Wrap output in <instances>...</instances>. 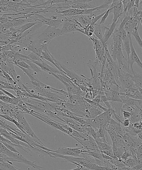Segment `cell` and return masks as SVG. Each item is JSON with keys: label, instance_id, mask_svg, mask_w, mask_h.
Masks as SVG:
<instances>
[{"label": "cell", "instance_id": "6da1fadb", "mask_svg": "<svg viewBox=\"0 0 142 170\" xmlns=\"http://www.w3.org/2000/svg\"><path fill=\"white\" fill-rule=\"evenodd\" d=\"M62 35L61 29L48 26L35 40L41 44L49 45L52 39Z\"/></svg>", "mask_w": 142, "mask_h": 170}, {"label": "cell", "instance_id": "7a4b0ae2", "mask_svg": "<svg viewBox=\"0 0 142 170\" xmlns=\"http://www.w3.org/2000/svg\"><path fill=\"white\" fill-rule=\"evenodd\" d=\"M15 119H16V120L23 126L27 134L29 136H31V138L33 139L38 144L42 146H45L42 142L38 138L36 135L35 134L33 130L31 129L28 123V122L25 119V117H24V115L22 113H19L17 114L15 116Z\"/></svg>", "mask_w": 142, "mask_h": 170}, {"label": "cell", "instance_id": "3957f363", "mask_svg": "<svg viewBox=\"0 0 142 170\" xmlns=\"http://www.w3.org/2000/svg\"><path fill=\"white\" fill-rule=\"evenodd\" d=\"M1 154V162H17L19 163H23L26 165L32 166L33 168L37 169L39 170H41V169L43 168V167L39 166L35 164L36 162H31L29 161L27 159L23 157L21 154H19L15 158H10L3 153H0Z\"/></svg>", "mask_w": 142, "mask_h": 170}, {"label": "cell", "instance_id": "277c9868", "mask_svg": "<svg viewBox=\"0 0 142 170\" xmlns=\"http://www.w3.org/2000/svg\"><path fill=\"white\" fill-rule=\"evenodd\" d=\"M62 29H61L63 35H65L73 32H81L84 28L80 24L74 23L72 21H67L64 19L63 23L62 24Z\"/></svg>", "mask_w": 142, "mask_h": 170}, {"label": "cell", "instance_id": "5b68a950", "mask_svg": "<svg viewBox=\"0 0 142 170\" xmlns=\"http://www.w3.org/2000/svg\"><path fill=\"white\" fill-rule=\"evenodd\" d=\"M58 154L64 155V156H79L80 154L83 153L84 149L83 147L75 148H70L60 147L56 150L52 151Z\"/></svg>", "mask_w": 142, "mask_h": 170}, {"label": "cell", "instance_id": "8992f818", "mask_svg": "<svg viewBox=\"0 0 142 170\" xmlns=\"http://www.w3.org/2000/svg\"><path fill=\"white\" fill-rule=\"evenodd\" d=\"M110 12L113 10V21H118L122 16L123 12V5L122 1H113L109 8Z\"/></svg>", "mask_w": 142, "mask_h": 170}, {"label": "cell", "instance_id": "52a82bcc", "mask_svg": "<svg viewBox=\"0 0 142 170\" xmlns=\"http://www.w3.org/2000/svg\"><path fill=\"white\" fill-rule=\"evenodd\" d=\"M119 19L118 21H113L112 23L110 25V27H103V28L106 29V31L103 36L102 40H101V42L102 43L104 47L105 48H108L107 43L108 40L111 38L112 35L116 29V27L117 26V23L119 21Z\"/></svg>", "mask_w": 142, "mask_h": 170}, {"label": "cell", "instance_id": "ba28073f", "mask_svg": "<svg viewBox=\"0 0 142 170\" xmlns=\"http://www.w3.org/2000/svg\"><path fill=\"white\" fill-rule=\"evenodd\" d=\"M112 109H108L106 112H104L102 113L95 117V119L100 126L106 127L112 117Z\"/></svg>", "mask_w": 142, "mask_h": 170}, {"label": "cell", "instance_id": "9c48e42d", "mask_svg": "<svg viewBox=\"0 0 142 170\" xmlns=\"http://www.w3.org/2000/svg\"><path fill=\"white\" fill-rule=\"evenodd\" d=\"M120 98L124 104L134 108H140V106L142 104V100H137L127 96L125 93L123 92H120Z\"/></svg>", "mask_w": 142, "mask_h": 170}, {"label": "cell", "instance_id": "30bf717a", "mask_svg": "<svg viewBox=\"0 0 142 170\" xmlns=\"http://www.w3.org/2000/svg\"><path fill=\"white\" fill-rule=\"evenodd\" d=\"M93 1H77L76 5H73L71 8L76 9L79 10L90 9L96 7L91 4Z\"/></svg>", "mask_w": 142, "mask_h": 170}, {"label": "cell", "instance_id": "8fae6325", "mask_svg": "<svg viewBox=\"0 0 142 170\" xmlns=\"http://www.w3.org/2000/svg\"><path fill=\"white\" fill-rule=\"evenodd\" d=\"M104 93L105 95L106 96L108 101L123 103L122 100L120 98L119 92L110 89Z\"/></svg>", "mask_w": 142, "mask_h": 170}, {"label": "cell", "instance_id": "7c38bea8", "mask_svg": "<svg viewBox=\"0 0 142 170\" xmlns=\"http://www.w3.org/2000/svg\"><path fill=\"white\" fill-rule=\"evenodd\" d=\"M130 43L131 50V54L130 57L132 59L135 63H136L137 66H138L140 68L142 69V63L140 60L139 58L138 57L136 50L134 49L132 40L131 36L130 37Z\"/></svg>", "mask_w": 142, "mask_h": 170}, {"label": "cell", "instance_id": "4fadbf2b", "mask_svg": "<svg viewBox=\"0 0 142 170\" xmlns=\"http://www.w3.org/2000/svg\"><path fill=\"white\" fill-rule=\"evenodd\" d=\"M131 36V34H127V36L125 40L123 41V50L126 51L127 54V59H129L131 54L130 43V37Z\"/></svg>", "mask_w": 142, "mask_h": 170}, {"label": "cell", "instance_id": "5bb4252c", "mask_svg": "<svg viewBox=\"0 0 142 170\" xmlns=\"http://www.w3.org/2000/svg\"><path fill=\"white\" fill-rule=\"evenodd\" d=\"M109 102L111 106V109L118 116H121L120 111L122 110L123 103L119 102L109 101Z\"/></svg>", "mask_w": 142, "mask_h": 170}, {"label": "cell", "instance_id": "9a60e30c", "mask_svg": "<svg viewBox=\"0 0 142 170\" xmlns=\"http://www.w3.org/2000/svg\"><path fill=\"white\" fill-rule=\"evenodd\" d=\"M0 170H21L15 167L12 162H0Z\"/></svg>", "mask_w": 142, "mask_h": 170}, {"label": "cell", "instance_id": "2e32d148", "mask_svg": "<svg viewBox=\"0 0 142 170\" xmlns=\"http://www.w3.org/2000/svg\"><path fill=\"white\" fill-rule=\"evenodd\" d=\"M140 112V109H137L135 110L131 113L132 116L130 118V124H134L140 121L141 117Z\"/></svg>", "mask_w": 142, "mask_h": 170}, {"label": "cell", "instance_id": "e0dca14e", "mask_svg": "<svg viewBox=\"0 0 142 170\" xmlns=\"http://www.w3.org/2000/svg\"><path fill=\"white\" fill-rule=\"evenodd\" d=\"M99 150L101 152H113L112 145H110L109 143H102L96 141Z\"/></svg>", "mask_w": 142, "mask_h": 170}, {"label": "cell", "instance_id": "ac0fdd59", "mask_svg": "<svg viewBox=\"0 0 142 170\" xmlns=\"http://www.w3.org/2000/svg\"><path fill=\"white\" fill-rule=\"evenodd\" d=\"M94 26L89 25L83 29L80 32L90 38L94 35Z\"/></svg>", "mask_w": 142, "mask_h": 170}, {"label": "cell", "instance_id": "d6986e66", "mask_svg": "<svg viewBox=\"0 0 142 170\" xmlns=\"http://www.w3.org/2000/svg\"><path fill=\"white\" fill-rule=\"evenodd\" d=\"M94 35L98 39V40L101 41L102 40L103 36L102 32V25L99 24H96L94 25Z\"/></svg>", "mask_w": 142, "mask_h": 170}, {"label": "cell", "instance_id": "ffe728a7", "mask_svg": "<svg viewBox=\"0 0 142 170\" xmlns=\"http://www.w3.org/2000/svg\"><path fill=\"white\" fill-rule=\"evenodd\" d=\"M106 129L107 133L109 134V136H110L113 142H116L118 138V135L117 132L107 125L106 126Z\"/></svg>", "mask_w": 142, "mask_h": 170}, {"label": "cell", "instance_id": "44dd1931", "mask_svg": "<svg viewBox=\"0 0 142 170\" xmlns=\"http://www.w3.org/2000/svg\"><path fill=\"white\" fill-rule=\"evenodd\" d=\"M41 23V22H38V21L35 22H31V23H28V24L22 26L21 28L19 29V34H23L25 31H28V30L31 28L33 27V26L39 24V23Z\"/></svg>", "mask_w": 142, "mask_h": 170}, {"label": "cell", "instance_id": "7402d4cb", "mask_svg": "<svg viewBox=\"0 0 142 170\" xmlns=\"http://www.w3.org/2000/svg\"><path fill=\"white\" fill-rule=\"evenodd\" d=\"M23 61H25V62L29 66L30 69H31L32 71L36 73H41L43 71H42V69H41L39 66L37 65L36 64L32 62V61H30L29 60H27V59H25V60H23Z\"/></svg>", "mask_w": 142, "mask_h": 170}, {"label": "cell", "instance_id": "603a6c76", "mask_svg": "<svg viewBox=\"0 0 142 170\" xmlns=\"http://www.w3.org/2000/svg\"><path fill=\"white\" fill-rule=\"evenodd\" d=\"M1 77H3L5 80H7V82L10 83L15 86H18L17 83L13 80L11 76L7 73L3 71L2 69H1Z\"/></svg>", "mask_w": 142, "mask_h": 170}, {"label": "cell", "instance_id": "cb8c5ba5", "mask_svg": "<svg viewBox=\"0 0 142 170\" xmlns=\"http://www.w3.org/2000/svg\"><path fill=\"white\" fill-rule=\"evenodd\" d=\"M18 87V86H15V85L12 84L10 83L5 82V81H3L2 80H1V88H2V89L7 88V89L14 90L15 91Z\"/></svg>", "mask_w": 142, "mask_h": 170}, {"label": "cell", "instance_id": "d4e9b609", "mask_svg": "<svg viewBox=\"0 0 142 170\" xmlns=\"http://www.w3.org/2000/svg\"><path fill=\"white\" fill-rule=\"evenodd\" d=\"M138 28H136L134 29V31L131 32V35L134 36L135 38L136 39V42H137L138 45L141 49L142 51V40L140 36L139 33L138 32Z\"/></svg>", "mask_w": 142, "mask_h": 170}, {"label": "cell", "instance_id": "484cf974", "mask_svg": "<svg viewBox=\"0 0 142 170\" xmlns=\"http://www.w3.org/2000/svg\"><path fill=\"white\" fill-rule=\"evenodd\" d=\"M26 59L30 60V61L33 60V61H42L43 60H42L41 57L31 52H30L27 55H26Z\"/></svg>", "mask_w": 142, "mask_h": 170}, {"label": "cell", "instance_id": "4316f807", "mask_svg": "<svg viewBox=\"0 0 142 170\" xmlns=\"http://www.w3.org/2000/svg\"><path fill=\"white\" fill-rule=\"evenodd\" d=\"M112 149L113 153L114 155L118 159H121V156L119 154V151H118V148L116 145V143H113L112 144Z\"/></svg>", "mask_w": 142, "mask_h": 170}, {"label": "cell", "instance_id": "83f0119b", "mask_svg": "<svg viewBox=\"0 0 142 170\" xmlns=\"http://www.w3.org/2000/svg\"><path fill=\"white\" fill-rule=\"evenodd\" d=\"M1 142H2L3 145H4L9 150L12 151L13 152H15L16 153H18L19 154H21V153L19 152L17 150V149H15V148L14 146H12V145H9V144H8V143L4 142H2L1 141Z\"/></svg>", "mask_w": 142, "mask_h": 170}, {"label": "cell", "instance_id": "f1b7e54d", "mask_svg": "<svg viewBox=\"0 0 142 170\" xmlns=\"http://www.w3.org/2000/svg\"><path fill=\"white\" fill-rule=\"evenodd\" d=\"M1 69H2L3 71L5 72L8 73V66L7 64L6 61L1 59Z\"/></svg>", "mask_w": 142, "mask_h": 170}, {"label": "cell", "instance_id": "f546056e", "mask_svg": "<svg viewBox=\"0 0 142 170\" xmlns=\"http://www.w3.org/2000/svg\"><path fill=\"white\" fill-rule=\"evenodd\" d=\"M14 65H15L16 66H19L21 67L25 68V69H31L29 66V65L25 61H18V62L15 63Z\"/></svg>", "mask_w": 142, "mask_h": 170}, {"label": "cell", "instance_id": "4dcf8cb0", "mask_svg": "<svg viewBox=\"0 0 142 170\" xmlns=\"http://www.w3.org/2000/svg\"><path fill=\"white\" fill-rule=\"evenodd\" d=\"M106 11L103 12V13H102V14L99 15H97V16H95V17H94L92 21L91 24H90V25L94 26L95 24H96L97 21L102 18V17L106 13Z\"/></svg>", "mask_w": 142, "mask_h": 170}, {"label": "cell", "instance_id": "1f68e13d", "mask_svg": "<svg viewBox=\"0 0 142 170\" xmlns=\"http://www.w3.org/2000/svg\"><path fill=\"white\" fill-rule=\"evenodd\" d=\"M110 13V10L109 8H108V10L106 11V13L101 18V20H100V23H99V25H102L104 23L105 21H106L108 15H109Z\"/></svg>", "mask_w": 142, "mask_h": 170}, {"label": "cell", "instance_id": "d6a6232c", "mask_svg": "<svg viewBox=\"0 0 142 170\" xmlns=\"http://www.w3.org/2000/svg\"><path fill=\"white\" fill-rule=\"evenodd\" d=\"M130 157H132V154L130 151H126L123 154L121 159L124 160H126L128 158Z\"/></svg>", "mask_w": 142, "mask_h": 170}, {"label": "cell", "instance_id": "836d02e7", "mask_svg": "<svg viewBox=\"0 0 142 170\" xmlns=\"http://www.w3.org/2000/svg\"><path fill=\"white\" fill-rule=\"evenodd\" d=\"M88 128H89V131L90 134L92 135V137L95 140H96L98 138L96 131L93 128V127H88Z\"/></svg>", "mask_w": 142, "mask_h": 170}, {"label": "cell", "instance_id": "e575fe53", "mask_svg": "<svg viewBox=\"0 0 142 170\" xmlns=\"http://www.w3.org/2000/svg\"><path fill=\"white\" fill-rule=\"evenodd\" d=\"M122 111L123 112V116L124 119H130L132 116L131 113L127 111L122 110Z\"/></svg>", "mask_w": 142, "mask_h": 170}, {"label": "cell", "instance_id": "d590c367", "mask_svg": "<svg viewBox=\"0 0 142 170\" xmlns=\"http://www.w3.org/2000/svg\"><path fill=\"white\" fill-rule=\"evenodd\" d=\"M1 90L3 91V92L6 95V96L10 97V98H16V97L15 96L12 94V93H10V92L7 91L6 90H4V89H2V88H1Z\"/></svg>", "mask_w": 142, "mask_h": 170}, {"label": "cell", "instance_id": "8d00e7d4", "mask_svg": "<svg viewBox=\"0 0 142 170\" xmlns=\"http://www.w3.org/2000/svg\"><path fill=\"white\" fill-rule=\"evenodd\" d=\"M93 101L97 103V104H100L101 102V96L100 95H98L96 97H95L94 99L92 100Z\"/></svg>", "mask_w": 142, "mask_h": 170}, {"label": "cell", "instance_id": "74e56055", "mask_svg": "<svg viewBox=\"0 0 142 170\" xmlns=\"http://www.w3.org/2000/svg\"><path fill=\"white\" fill-rule=\"evenodd\" d=\"M124 127H128L130 125V119H125L123 122L122 124Z\"/></svg>", "mask_w": 142, "mask_h": 170}, {"label": "cell", "instance_id": "f35d334b", "mask_svg": "<svg viewBox=\"0 0 142 170\" xmlns=\"http://www.w3.org/2000/svg\"><path fill=\"white\" fill-rule=\"evenodd\" d=\"M102 155V156L103 159L104 160H112L113 159L112 158L110 157V156H107V155H106L103 153L102 152H101Z\"/></svg>", "mask_w": 142, "mask_h": 170}, {"label": "cell", "instance_id": "ab89813d", "mask_svg": "<svg viewBox=\"0 0 142 170\" xmlns=\"http://www.w3.org/2000/svg\"><path fill=\"white\" fill-rule=\"evenodd\" d=\"M69 170H89L88 169L86 168V167H84L82 165H79V166H77L76 168L73 169Z\"/></svg>", "mask_w": 142, "mask_h": 170}, {"label": "cell", "instance_id": "60d3db41", "mask_svg": "<svg viewBox=\"0 0 142 170\" xmlns=\"http://www.w3.org/2000/svg\"><path fill=\"white\" fill-rule=\"evenodd\" d=\"M140 2V0H135V6L138 9L139 8Z\"/></svg>", "mask_w": 142, "mask_h": 170}, {"label": "cell", "instance_id": "b9f144b4", "mask_svg": "<svg viewBox=\"0 0 142 170\" xmlns=\"http://www.w3.org/2000/svg\"><path fill=\"white\" fill-rule=\"evenodd\" d=\"M137 136H138V138H139L142 141V132L139 133L137 135Z\"/></svg>", "mask_w": 142, "mask_h": 170}, {"label": "cell", "instance_id": "7bdbcfd3", "mask_svg": "<svg viewBox=\"0 0 142 170\" xmlns=\"http://www.w3.org/2000/svg\"><path fill=\"white\" fill-rule=\"evenodd\" d=\"M138 151L142 154V145H140L138 148Z\"/></svg>", "mask_w": 142, "mask_h": 170}, {"label": "cell", "instance_id": "ee69618b", "mask_svg": "<svg viewBox=\"0 0 142 170\" xmlns=\"http://www.w3.org/2000/svg\"><path fill=\"white\" fill-rule=\"evenodd\" d=\"M137 88L138 89V90H139L140 92V93L141 94L142 96V88H139V87H137Z\"/></svg>", "mask_w": 142, "mask_h": 170}, {"label": "cell", "instance_id": "f6af8a7d", "mask_svg": "<svg viewBox=\"0 0 142 170\" xmlns=\"http://www.w3.org/2000/svg\"><path fill=\"white\" fill-rule=\"evenodd\" d=\"M140 113L141 121L142 122V110L141 109H140Z\"/></svg>", "mask_w": 142, "mask_h": 170}, {"label": "cell", "instance_id": "bcb514c9", "mask_svg": "<svg viewBox=\"0 0 142 170\" xmlns=\"http://www.w3.org/2000/svg\"><path fill=\"white\" fill-rule=\"evenodd\" d=\"M140 109L141 110H142V104H141L140 105Z\"/></svg>", "mask_w": 142, "mask_h": 170}, {"label": "cell", "instance_id": "7dc6e473", "mask_svg": "<svg viewBox=\"0 0 142 170\" xmlns=\"http://www.w3.org/2000/svg\"><path fill=\"white\" fill-rule=\"evenodd\" d=\"M140 23H141V24L142 26V20L140 21Z\"/></svg>", "mask_w": 142, "mask_h": 170}, {"label": "cell", "instance_id": "c3c4849f", "mask_svg": "<svg viewBox=\"0 0 142 170\" xmlns=\"http://www.w3.org/2000/svg\"><path fill=\"white\" fill-rule=\"evenodd\" d=\"M107 170H111V169H110V168H108V169H107Z\"/></svg>", "mask_w": 142, "mask_h": 170}, {"label": "cell", "instance_id": "681fc988", "mask_svg": "<svg viewBox=\"0 0 142 170\" xmlns=\"http://www.w3.org/2000/svg\"><path fill=\"white\" fill-rule=\"evenodd\" d=\"M139 170H142V168H141Z\"/></svg>", "mask_w": 142, "mask_h": 170}, {"label": "cell", "instance_id": "f907efd6", "mask_svg": "<svg viewBox=\"0 0 142 170\" xmlns=\"http://www.w3.org/2000/svg\"></svg>", "mask_w": 142, "mask_h": 170}]
</instances>
